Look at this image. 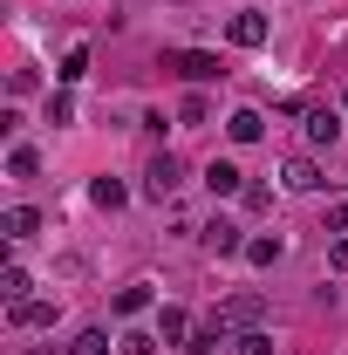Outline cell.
Returning <instances> with one entry per match:
<instances>
[{
    "mask_svg": "<svg viewBox=\"0 0 348 355\" xmlns=\"http://www.w3.org/2000/svg\"><path fill=\"white\" fill-rule=\"evenodd\" d=\"M266 321V294H232V301H218L212 308V335H239V328H260Z\"/></svg>",
    "mask_w": 348,
    "mask_h": 355,
    "instance_id": "6da1fadb",
    "label": "cell"
},
{
    "mask_svg": "<svg viewBox=\"0 0 348 355\" xmlns=\"http://www.w3.org/2000/svg\"><path fill=\"white\" fill-rule=\"evenodd\" d=\"M164 69H177L184 83H218V76H225V62L205 55V48H164Z\"/></svg>",
    "mask_w": 348,
    "mask_h": 355,
    "instance_id": "7a4b0ae2",
    "label": "cell"
},
{
    "mask_svg": "<svg viewBox=\"0 0 348 355\" xmlns=\"http://www.w3.org/2000/svg\"><path fill=\"white\" fill-rule=\"evenodd\" d=\"M177 184H184V164H177L171 150H164V157H150V171H143V191H150V198H171Z\"/></svg>",
    "mask_w": 348,
    "mask_h": 355,
    "instance_id": "3957f363",
    "label": "cell"
},
{
    "mask_svg": "<svg viewBox=\"0 0 348 355\" xmlns=\"http://www.w3.org/2000/svg\"><path fill=\"white\" fill-rule=\"evenodd\" d=\"M205 253H212V260H232V253H246L239 225H232V219H212V225H205Z\"/></svg>",
    "mask_w": 348,
    "mask_h": 355,
    "instance_id": "277c9868",
    "label": "cell"
},
{
    "mask_svg": "<svg viewBox=\"0 0 348 355\" xmlns=\"http://www.w3.org/2000/svg\"><path fill=\"white\" fill-rule=\"evenodd\" d=\"M225 35H232V48H260V42H266V14H253V7H246V14H232V21H225Z\"/></svg>",
    "mask_w": 348,
    "mask_h": 355,
    "instance_id": "5b68a950",
    "label": "cell"
},
{
    "mask_svg": "<svg viewBox=\"0 0 348 355\" xmlns=\"http://www.w3.org/2000/svg\"><path fill=\"white\" fill-rule=\"evenodd\" d=\"M280 184H287V191H321V164H314V157H287V164H280Z\"/></svg>",
    "mask_w": 348,
    "mask_h": 355,
    "instance_id": "8992f818",
    "label": "cell"
},
{
    "mask_svg": "<svg viewBox=\"0 0 348 355\" xmlns=\"http://www.w3.org/2000/svg\"><path fill=\"white\" fill-rule=\"evenodd\" d=\"M7 314H14V328H55L62 301H21V308H7Z\"/></svg>",
    "mask_w": 348,
    "mask_h": 355,
    "instance_id": "52a82bcc",
    "label": "cell"
},
{
    "mask_svg": "<svg viewBox=\"0 0 348 355\" xmlns=\"http://www.w3.org/2000/svg\"><path fill=\"white\" fill-rule=\"evenodd\" d=\"M260 130H266L260 110H232V116H225V137H232V144H260Z\"/></svg>",
    "mask_w": 348,
    "mask_h": 355,
    "instance_id": "ba28073f",
    "label": "cell"
},
{
    "mask_svg": "<svg viewBox=\"0 0 348 355\" xmlns=\"http://www.w3.org/2000/svg\"><path fill=\"white\" fill-rule=\"evenodd\" d=\"M205 184H212L218 198H232V191H246V178H239V164H225V157H212V164H205Z\"/></svg>",
    "mask_w": 348,
    "mask_h": 355,
    "instance_id": "9c48e42d",
    "label": "cell"
},
{
    "mask_svg": "<svg viewBox=\"0 0 348 355\" xmlns=\"http://www.w3.org/2000/svg\"><path fill=\"white\" fill-rule=\"evenodd\" d=\"M335 137H342V116H335L328 103H321V110H307V144H335Z\"/></svg>",
    "mask_w": 348,
    "mask_h": 355,
    "instance_id": "30bf717a",
    "label": "cell"
},
{
    "mask_svg": "<svg viewBox=\"0 0 348 355\" xmlns=\"http://www.w3.org/2000/svg\"><path fill=\"white\" fill-rule=\"evenodd\" d=\"M0 225H7V239H35V232H42V212H35V205H14Z\"/></svg>",
    "mask_w": 348,
    "mask_h": 355,
    "instance_id": "8fae6325",
    "label": "cell"
},
{
    "mask_svg": "<svg viewBox=\"0 0 348 355\" xmlns=\"http://www.w3.org/2000/svg\"><path fill=\"white\" fill-rule=\"evenodd\" d=\"M232 342V355H273V335L266 328H239V335H225Z\"/></svg>",
    "mask_w": 348,
    "mask_h": 355,
    "instance_id": "7c38bea8",
    "label": "cell"
},
{
    "mask_svg": "<svg viewBox=\"0 0 348 355\" xmlns=\"http://www.w3.org/2000/svg\"><path fill=\"white\" fill-rule=\"evenodd\" d=\"M184 335H191V314H184V308H164V314H157V342H184Z\"/></svg>",
    "mask_w": 348,
    "mask_h": 355,
    "instance_id": "4fadbf2b",
    "label": "cell"
},
{
    "mask_svg": "<svg viewBox=\"0 0 348 355\" xmlns=\"http://www.w3.org/2000/svg\"><path fill=\"white\" fill-rule=\"evenodd\" d=\"M150 308V280H130V287H116V314H143Z\"/></svg>",
    "mask_w": 348,
    "mask_h": 355,
    "instance_id": "5bb4252c",
    "label": "cell"
},
{
    "mask_svg": "<svg viewBox=\"0 0 348 355\" xmlns=\"http://www.w3.org/2000/svg\"><path fill=\"white\" fill-rule=\"evenodd\" d=\"M35 171H42L35 144H14V150H7V178H35Z\"/></svg>",
    "mask_w": 348,
    "mask_h": 355,
    "instance_id": "9a60e30c",
    "label": "cell"
},
{
    "mask_svg": "<svg viewBox=\"0 0 348 355\" xmlns=\"http://www.w3.org/2000/svg\"><path fill=\"white\" fill-rule=\"evenodd\" d=\"M89 198H96V205H103V212H116V205H123V198H130V191H123V184H116V178H96V184H89Z\"/></svg>",
    "mask_w": 348,
    "mask_h": 355,
    "instance_id": "2e32d148",
    "label": "cell"
},
{
    "mask_svg": "<svg viewBox=\"0 0 348 355\" xmlns=\"http://www.w3.org/2000/svg\"><path fill=\"white\" fill-rule=\"evenodd\" d=\"M28 287H35V280H28L21 266H7V273H0V294H7V308H21V301H28Z\"/></svg>",
    "mask_w": 348,
    "mask_h": 355,
    "instance_id": "e0dca14e",
    "label": "cell"
},
{
    "mask_svg": "<svg viewBox=\"0 0 348 355\" xmlns=\"http://www.w3.org/2000/svg\"><path fill=\"white\" fill-rule=\"evenodd\" d=\"M69 355H110V335H103V328H82V335L69 342Z\"/></svg>",
    "mask_w": 348,
    "mask_h": 355,
    "instance_id": "ac0fdd59",
    "label": "cell"
},
{
    "mask_svg": "<svg viewBox=\"0 0 348 355\" xmlns=\"http://www.w3.org/2000/svg\"><path fill=\"white\" fill-rule=\"evenodd\" d=\"M177 123H212V103H205V96H198V89H191V96H184V103H177Z\"/></svg>",
    "mask_w": 348,
    "mask_h": 355,
    "instance_id": "d6986e66",
    "label": "cell"
},
{
    "mask_svg": "<svg viewBox=\"0 0 348 355\" xmlns=\"http://www.w3.org/2000/svg\"><path fill=\"white\" fill-rule=\"evenodd\" d=\"M55 76H62V83H82V76H89V48H69V55H62V69H55Z\"/></svg>",
    "mask_w": 348,
    "mask_h": 355,
    "instance_id": "ffe728a7",
    "label": "cell"
},
{
    "mask_svg": "<svg viewBox=\"0 0 348 355\" xmlns=\"http://www.w3.org/2000/svg\"><path fill=\"white\" fill-rule=\"evenodd\" d=\"M280 253H287L280 239H246V260H253V266H273V260H280Z\"/></svg>",
    "mask_w": 348,
    "mask_h": 355,
    "instance_id": "44dd1931",
    "label": "cell"
},
{
    "mask_svg": "<svg viewBox=\"0 0 348 355\" xmlns=\"http://www.w3.org/2000/svg\"><path fill=\"white\" fill-rule=\"evenodd\" d=\"M48 123H76V96H69V89L48 96Z\"/></svg>",
    "mask_w": 348,
    "mask_h": 355,
    "instance_id": "7402d4cb",
    "label": "cell"
},
{
    "mask_svg": "<svg viewBox=\"0 0 348 355\" xmlns=\"http://www.w3.org/2000/svg\"><path fill=\"white\" fill-rule=\"evenodd\" d=\"M150 349H157V335H137V328L116 335V355H150Z\"/></svg>",
    "mask_w": 348,
    "mask_h": 355,
    "instance_id": "603a6c76",
    "label": "cell"
},
{
    "mask_svg": "<svg viewBox=\"0 0 348 355\" xmlns=\"http://www.w3.org/2000/svg\"><path fill=\"white\" fill-rule=\"evenodd\" d=\"M328 266H335V273H348V232H335V246H328Z\"/></svg>",
    "mask_w": 348,
    "mask_h": 355,
    "instance_id": "cb8c5ba5",
    "label": "cell"
},
{
    "mask_svg": "<svg viewBox=\"0 0 348 355\" xmlns=\"http://www.w3.org/2000/svg\"><path fill=\"white\" fill-rule=\"evenodd\" d=\"M328 232H348V198H335V205H328Z\"/></svg>",
    "mask_w": 348,
    "mask_h": 355,
    "instance_id": "d4e9b609",
    "label": "cell"
},
{
    "mask_svg": "<svg viewBox=\"0 0 348 355\" xmlns=\"http://www.w3.org/2000/svg\"><path fill=\"white\" fill-rule=\"evenodd\" d=\"M191 355H212V349H205V342H198V349H191Z\"/></svg>",
    "mask_w": 348,
    "mask_h": 355,
    "instance_id": "484cf974",
    "label": "cell"
},
{
    "mask_svg": "<svg viewBox=\"0 0 348 355\" xmlns=\"http://www.w3.org/2000/svg\"><path fill=\"white\" fill-rule=\"evenodd\" d=\"M28 355H48V349H28Z\"/></svg>",
    "mask_w": 348,
    "mask_h": 355,
    "instance_id": "4316f807",
    "label": "cell"
},
{
    "mask_svg": "<svg viewBox=\"0 0 348 355\" xmlns=\"http://www.w3.org/2000/svg\"><path fill=\"white\" fill-rule=\"evenodd\" d=\"M342 103H348V96H342Z\"/></svg>",
    "mask_w": 348,
    "mask_h": 355,
    "instance_id": "83f0119b",
    "label": "cell"
}]
</instances>
